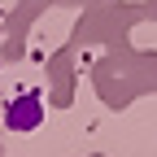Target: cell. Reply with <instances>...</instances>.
Here are the masks:
<instances>
[{
	"mask_svg": "<svg viewBox=\"0 0 157 157\" xmlns=\"http://www.w3.org/2000/svg\"><path fill=\"white\" fill-rule=\"evenodd\" d=\"M39 118H44V109H39V96H22L13 109H9V127H17V131H26V127H35Z\"/></svg>",
	"mask_w": 157,
	"mask_h": 157,
	"instance_id": "obj_1",
	"label": "cell"
}]
</instances>
